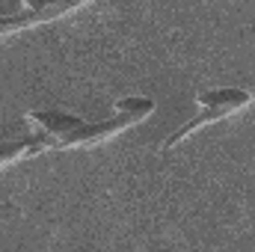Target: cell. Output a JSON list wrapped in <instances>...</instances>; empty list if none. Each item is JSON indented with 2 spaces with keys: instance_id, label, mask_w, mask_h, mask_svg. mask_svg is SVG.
<instances>
[{
  "instance_id": "obj_1",
  "label": "cell",
  "mask_w": 255,
  "mask_h": 252,
  "mask_svg": "<svg viewBox=\"0 0 255 252\" xmlns=\"http://www.w3.org/2000/svg\"><path fill=\"white\" fill-rule=\"evenodd\" d=\"M154 110H157V104H154L151 98H142V95L122 98V101L113 104V113H110L104 122H95V125L83 122L80 127H74V130H68L65 136H60V139L54 142V148H77V145L83 148V145H95V142H101V139H107V136L125 130V127L148 119Z\"/></svg>"
},
{
  "instance_id": "obj_2",
  "label": "cell",
  "mask_w": 255,
  "mask_h": 252,
  "mask_svg": "<svg viewBox=\"0 0 255 252\" xmlns=\"http://www.w3.org/2000/svg\"><path fill=\"white\" fill-rule=\"evenodd\" d=\"M253 104V92L250 89H241V86H220V89H205V92H196V107H202L190 122L178 127L175 133H169L160 145V151H169L175 148L178 142H184L190 133H196L199 127L211 125V122H220V119H229L241 110H247Z\"/></svg>"
},
{
  "instance_id": "obj_3",
  "label": "cell",
  "mask_w": 255,
  "mask_h": 252,
  "mask_svg": "<svg viewBox=\"0 0 255 252\" xmlns=\"http://www.w3.org/2000/svg\"><path fill=\"white\" fill-rule=\"evenodd\" d=\"M45 21H54V15L51 12H39V9H27L21 15H0V36L3 33H18V30L36 27V24H45Z\"/></svg>"
},
{
  "instance_id": "obj_4",
  "label": "cell",
  "mask_w": 255,
  "mask_h": 252,
  "mask_svg": "<svg viewBox=\"0 0 255 252\" xmlns=\"http://www.w3.org/2000/svg\"><path fill=\"white\" fill-rule=\"evenodd\" d=\"M86 0H24L27 9H39V12H51L54 18H63L65 12L83 6Z\"/></svg>"
},
{
  "instance_id": "obj_5",
  "label": "cell",
  "mask_w": 255,
  "mask_h": 252,
  "mask_svg": "<svg viewBox=\"0 0 255 252\" xmlns=\"http://www.w3.org/2000/svg\"><path fill=\"white\" fill-rule=\"evenodd\" d=\"M21 157H30V136L0 142V166L3 163H12V160H21Z\"/></svg>"
}]
</instances>
